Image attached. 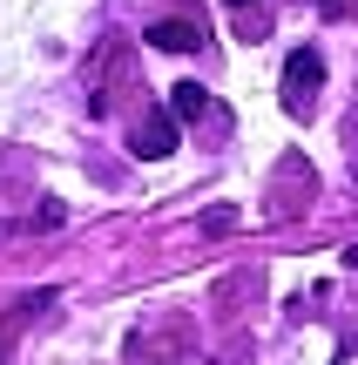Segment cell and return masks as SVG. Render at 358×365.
Returning a JSON list of instances; mask_svg holds the SVG:
<instances>
[{
  "label": "cell",
  "instance_id": "obj_6",
  "mask_svg": "<svg viewBox=\"0 0 358 365\" xmlns=\"http://www.w3.org/2000/svg\"><path fill=\"white\" fill-rule=\"evenodd\" d=\"M318 14H332V21H345V14H358V0H311Z\"/></svg>",
  "mask_w": 358,
  "mask_h": 365
},
{
  "label": "cell",
  "instance_id": "obj_1",
  "mask_svg": "<svg viewBox=\"0 0 358 365\" xmlns=\"http://www.w3.org/2000/svg\"><path fill=\"white\" fill-rule=\"evenodd\" d=\"M318 88H325V61L311 48H298L291 61H284V108H291V115H311Z\"/></svg>",
  "mask_w": 358,
  "mask_h": 365
},
{
  "label": "cell",
  "instance_id": "obj_4",
  "mask_svg": "<svg viewBox=\"0 0 358 365\" xmlns=\"http://www.w3.org/2000/svg\"><path fill=\"white\" fill-rule=\"evenodd\" d=\"M230 14H237V34L243 41H264L270 34V0H230Z\"/></svg>",
  "mask_w": 358,
  "mask_h": 365
},
{
  "label": "cell",
  "instance_id": "obj_5",
  "mask_svg": "<svg viewBox=\"0 0 358 365\" xmlns=\"http://www.w3.org/2000/svg\"><path fill=\"white\" fill-rule=\"evenodd\" d=\"M169 115H176V122H203V115H210V95H203L196 81H183V88L169 95Z\"/></svg>",
  "mask_w": 358,
  "mask_h": 365
},
{
  "label": "cell",
  "instance_id": "obj_2",
  "mask_svg": "<svg viewBox=\"0 0 358 365\" xmlns=\"http://www.w3.org/2000/svg\"><path fill=\"white\" fill-rule=\"evenodd\" d=\"M129 149L142 163H162L176 149V115H142V122H135V135H129Z\"/></svg>",
  "mask_w": 358,
  "mask_h": 365
},
{
  "label": "cell",
  "instance_id": "obj_3",
  "mask_svg": "<svg viewBox=\"0 0 358 365\" xmlns=\"http://www.w3.org/2000/svg\"><path fill=\"white\" fill-rule=\"evenodd\" d=\"M149 41H156V48H169V54H196V48H203V21H183V14H169V21L149 27Z\"/></svg>",
  "mask_w": 358,
  "mask_h": 365
}]
</instances>
